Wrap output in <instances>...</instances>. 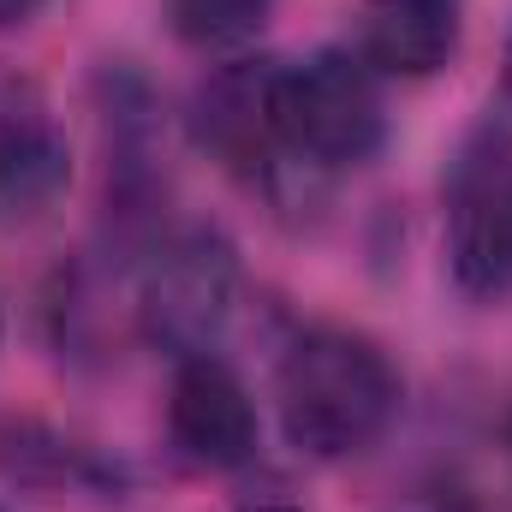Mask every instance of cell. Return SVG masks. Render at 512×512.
Masks as SVG:
<instances>
[{
	"instance_id": "obj_10",
	"label": "cell",
	"mask_w": 512,
	"mask_h": 512,
	"mask_svg": "<svg viewBox=\"0 0 512 512\" xmlns=\"http://www.w3.org/2000/svg\"><path fill=\"white\" fill-rule=\"evenodd\" d=\"M393 512H471V501H465V489H417V495H405Z\"/></svg>"
},
{
	"instance_id": "obj_9",
	"label": "cell",
	"mask_w": 512,
	"mask_h": 512,
	"mask_svg": "<svg viewBox=\"0 0 512 512\" xmlns=\"http://www.w3.org/2000/svg\"><path fill=\"white\" fill-rule=\"evenodd\" d=\"M167 30L197 54H245L274 18V0H161Z\"/></svg>"
},
{
	"instance_id": "obj_3",
	"label": "cell",
	"mask_w": 512,
	"mask_h": 512,
	"mask_svg": "<svg viewBox=\"0 0 512 512\" xmlns=\"http://www.w3.org/2000/svg\"><path fill=\"white\" fill-rule=\"evenodd\" d=\"M245 298V262L221 227L161 233L137 262V334L173 364L209 358Z\"/></svg>"
},
{
	"instance_id": "obj_13",
	"label": "cell",
	"mask_w": 512,
	"mask_h": 512,
	"mask_svg": "<svg viewBox=\"0 0 512 512\" xmlns=\"http://www.w3.org/2000/svg\"><path fill=\"white\" fill-rule=\"evenodd\" d=\"M501 96H507V108H512V36H507V54H501Z\"/></svg>"
},
{
	"instance_id": "obj_4",
	"label": "cell",
	"mask_w": 512,
	"mask_h": 512,
	"mask_svg": "<svg viewBox=\"0 0 512 512\" xmlns=\"http://www.w3.org/2000/svg\"><path fill=\"white\" fill-rule=\"evenodd\" d=\"M441 251L471 304L512 298V120L483 114L441 173Z\"/></svg>"
},
{
	"instance_id": "obj_8",
	"label": "cell",
	"mask_w": 512,
	"mask_h": 512,
	"mask_svg": "<svg viewBox=\"0 0 512 512\" xmlns=\"http://www.w3.org/2000/svg\"><path fill=\"white\" fill-rule=\"evenodd\" d=\"M465 42V0H358L352 54L376 78H429Z\"/></svg>"
},
{
	"instance_id": "obj_7",
	"label": "cell",
	"mask_w": 512,
	"mask_h": 512,
	"mask_svg": "<svg viewBox=\"0 0 512 512\" xmlns=\"http://www.w3.org/2000/svg\"><path fill=\"white\" fill-rule=\"evenodd\" d=\"M167 441L185 465L197 471H251L262 447V417H256L251 387L227 358H185L173 364L167 387Z\"/></svg>"
},
{
	"instance_id": "obj_5",
	"label": "cell",
	"mask_w": 512,
	"mask_h": 512,
	"mask_svg": "<svg viewBox=\"0 0 512 512\" xmlns=\"http://www.w3.org/2000/svg\"><path fill=\"white\" fill-rule=\"evenodd\" d=\"M274 84H280V60L268 54H233L221 60L197 90H191V108H185V131L191 143L221 161L233 179H245L251 191L274 197V203H292L304 191V179L286 167L280 155V131H274Z\"/></svg>"
},
{
	"instance_id": "obj_1",
	"label": "cell",
	"mask_w": 512,
	"mask_h": 512,
	"mask_svg": "<svg viewBox=\"0 0 512 512\" xmlns=\"http://www.w3.org/2000/svg\"><path fill=\"white\" fill-rule=\"evenodd\" d=\"M274 399L292 453L316 465H346L393 429L405 382L382 352V340L346 322H316L286 340L274 370Z\"/></svg>"
},
{
	"instance_id": "obj_2",
	"label": "cell",
	"mask_w": 512,
	"mask_h": 512,
	"mask_svg": "<svg viewBox=\"0 0 512 512\" xmlns=\"http://www.w3.org/2000/svg\"><path fill=\"white\" fill-rule=\"evenodd\" d=\"M274 131H280L286 167L304 185L352 173L376 161V149L387 143L382 78L352 48H316L304 60H280Z\"/></svg>"
},
{
	"instance_id": "obj_11",
	"label": "cell",
	"mask_w": 512,
	"mask_h": 512,
	"mask_svg": "<svg viewBox=\"0 0 512 512\" xmlns=\"http://www.w3.org/2000/svg\"><path fill=\"white\" fill-rule=\"evenodd\" d=\"M239 512H298V507H292V495H286L280 483H262V489H251V495L239 501Z\"/></svg>"
},
{
	"instance_id": "obj_12",
	"label": "cell",
	"mask_w": 512,
	"mask_h": 512,
	"mask_svg": "<svg viewBox=\"0 0 512 512\" xmlns=\"http://www.w3.org/2000/svg\"><path fill=\"white\" fill-rule=\"evenodd\" d=\"M54 0H0V30H24L30 18H42Z\"/></svg>"
},
{
	"instance_id": "obj_6",
	"label": "cell",
	"mask_w": 512,
	"mask_h": 512,
	"mask_svg": "<svg viewBox=\"0 0 512 512\" xmlns=\"http://www.w3.org/2000/svg\"><path fill=\"white\" fill-rule=\"evenodd\" d=\"M72 185V137L42 78L0 66V233H24L60 209Z\"/></svg>"
},
{
	"instance_id": "obj_14",
	"label": "cell",
	"mask_w": 512,
	"mask_h": 512,
	"mask_svg": "<svg viewBox=\"0 0 512 512\" xmlns=\"http://www.w3.org/2000/svg\"><path fill=\"white\" fill-rule=\"evenodd\" d=\"M0 512H6V507H0Z\"/></svg>"
}]
</instances>
